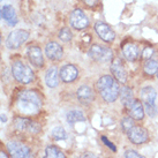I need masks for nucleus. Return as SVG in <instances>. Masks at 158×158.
I'll use <instances>...</instances> for the list:
<instances>
[{
	"label": "nucleus",
	"mask_w": 158,
	"mask_h": 158,
	"mask_svg": "<svg viewBox=\"0 0 158 158\" xmlns=\"http://www.w3.org/2000/svg\"><path fill=\"white\" fill-rule=\"evenodd\" d=\"M18 107L24 114H36L42 107V99L37 92L32 90H24L19 94Z\"/></svg>",
	"instance_id": "nucleus-1"
},
{
	"label": "nucleus",
	"mask_w": 158,
	"mask_h": 158,
	"mask_svg": "<svg viewBox=\"0 0 158 158\" xmlns=\"http://www.w3.org/2000/svg\"><path fill=\"white\" fill-rule=\"evenodd\" d=\"M97 90L99 92L102 98L107 103H113L120 95V88L115 80L110 76L105 75L102 76L97 82Z\"/></svg>",
	"instance_id": "nucleus-2"
},
{
	"label": "nucleus",
	"mask_w": 158,
	"mask_h": 158,
	"mask_svg": "<svg viewBox=\"0 0 158 158\" xmlns=\"http://www.w3.org/2000/svg\"><path fill=\"white\" fill-rule=\"evenodd\" d=\"M12 74L18 82L23 84H29L34 81V72L29 66L21 61H15L12 66Z\"/></svg>",
	"instance_id": "nucleus-3"
},
{
	"label": "nucleus",
	"mask_w": 158,
	"mask_h": 158,
	"mask_svg": "<svg viewBox=\"0 0 158 158\" xmlns=\"http://www.w3.org/2000/svg\"><path fill=\"white\" fill-rule=\"evenodd\" d=\"M156 90L152 87H144L141 90V98L143 102V106H144V111L148 113L150 117H155L157 109H156Z\"/></svg>",
	"instance_id": "nucleus-4"
},
{
	"label": "nucleus",
	"mask_w": 158,
	"mask_h": 158,
	"mask_svg": "<svg viewBox=\"0 0 158 158\" xmlns=\"http://www.w3.org/2000/svg\"><path fill=\"white\" fill-rule=\"evenodd\" d=\"M29 38V32L26 30H14L8 35L7 40H6V46L9 50H15L19 48L23 43H26L27 40Z\"/></svg>",
	"instance_id": "nucleus-5"
},
{
	"label": "nucleus",
	"mask_w": 158,
	"mask_h": 158,
	"mask_svg": "<svg viewBox=\"0 0 158 158\" xmlns=\"http://www.w3.org/2000/svg\"><path fill=\"white\" fill-rule=\"evenodd\" d=\"M89 56L92 58L94 60L98 62H107L112 59L113 52L112 50L105 46H101V45H94L89 50Z\"/></svg>",
	"instance_id": "nucleus-6"
},
{
	"label": "nucleus",
	"mask_w": 158,
	"mask_h": 158,
	"mask_svg": "<svg viewBox=\"0 0 158 158\" xmlns=\"http://www.w3.org/2000/svg\"><path fill=\"white\" fill-rule=\"evenodd\" d=\"M7 149L10 155V158H29L30 149L18 141H12L7 144Z\"/></svg>",
	"instance_id": "nucleus-7"
},
{
	"label": "nucleus",
	"mask_w": 158,
	"mask_h": 158,
	"mask_svg": "<svg viewBox=\"0 0 158 158\" xmlns=\"http://www.w3.org/2000/svg\"><path fill=\"white\" fill-rule=\"evenodd\" d=\"M70 24L75 29L82 30V29L88 27L89 20L87 18V15L81 9H74L70 14Z\"/></svg>",
	"instance_id": "nucleus-8"
},
{
	"label": "nucleus",
	"mask_w": 158,
	"mask_h": 158,
	"mask_svg": "<svg viewBox=\"0 0 158 158\" xmlns=\"http://www.w3.org/2000/svg\"><path fill=\"white\" fill-rule=\"evenodd\" d=\"M127 134L129 141L133 142L134 144H142V143L147 142L149 139L147 129H144L143 127H135L134 126Z\"/></svg>",
	"instance_id": "nucleus-9"
},
{
	"label": "nucleus",
	"mask_w": 158,
	"mask_h": 158,
	"mask_svg": "<svg viewBox=\"0 0 158 158\" xmlns=\"http://www.w3.org/2000/svg\"><path fill=\"white\" fill-rule=\"evenodd\" d=\"M95 30H96L97 35L99 36V38L103 40L104 42H113L114 38H115V34L114 31L111 29L110 27L107 26L106 23L103 22H97L96 26H95Z\"/></svg>",
	"instance_id": "nucleus-10"
},
{
	"label": "nucleus",
	"mask_w": 158,
	"mask_h": 158,
	"mask_svg": "<svg viewBox=\"0 0 158 158\" xmlns=\"http://www.w3.org/2000/svg\"><path fill=\"white\" fill-rule=\"evenodd\" d=\"M28 59L35 67H42L44 65V59L42 54V50L36 45H31L27 50Z\"/></svg>",
	"instance_id": "nucleus-11"
},
{
	"label": "nucleus",
	"mask_w": 158,
	"mask_h": 158,
	"mask_svg": "<svg viewBox=\"0 0 158 158\" xmlns=\"http://www.w3.org/2000/svg\"><path fill=\"white\" fill-rule=\"evenodd\" d=\"M111 72L114 75V77L118 80V81H120L121 83L126 82V80H127V73H126V69H125L123 62H121V60L119 58H115L113 61H112Z\"/></svg>",
	"instance_id": "nucleus-12"
},
{
	"label": "nucleus",
	"mask_w": 158,
	"mask_h": 158,
	"mask_svg": "<svg viewBox=\"0 0 158 158\" xmlns=\"http://www.w3.org/2000/svg\"><path fill=\"white\" fill-rule=\"evenodd\" d=\"M129 117L134 120H142L144 118V107L143 104L137 99H133L132 103L127 106Z\"/></svg>",
	"instance_id": "nucleus-13"
},
{
	"label": "nucleus",
	"mask_w": 158,
	"mask_h": 158,
	"mask_svg": "<svg viewBox=\"0 0 158 158\" xmlns=\"http://www.w3.org/2000/svg\"><path fill=\"white\" fill-rule=\"evenodd\" d=\"M45 53H46L48 59H51L53 61H58L64 56V50H62V48L58 43L51 42V43H48L45 46Z\"/></svg>",
	"instance_id": "nucleus-14"
},
{
	"label": "nucleus",
	"mask_w": 158,
	"mask_h": 158,
	"mask_svg": "<svg viewBox=\"0 0 158 158\" xmlns=\"http://www.w3.org/2000/svg\"><path fill=\"white\" fill-rule=\"evenodd\" d=\"M77 75H79V70L75 66L73 65H65V66L62 67L61 69H60V77L64 82H66V83H69V82H73L76 77H77Z\"/></svg>",
	"instance_id": "nucleus-15"
},
{
	"label": "nucleus",
	"mask_w": 158,
	"mask_h": 158,
	"mask_svg": "<svg viewBox=\"0 0 158 158\" xmlns=\"http://www.w3.org/2000/svg\"><path fill=\"white\" fill-rule=\"evenodd\" d=\"M76 96L82 104H89L94 101V92H92L91 88L88 85H82L80 87L77 92H76Z\"/></svg>",
	"instance_id": "nucleus-16"
},
{
	"label": "nucleus",
	"mask_w": 158,
	"mask_h": 158,
	"mask_svg": "<svg viewBox=\"0 0 158 158\" xmlns=\"http://www.w3.org/2000/svg\"><path fill=\"white\" fill-rule=\"evenodd\" d=\"M59 72H58L57 67H51L48 68L45 75V82L46 85L50 88H56L59 84Z\"/></svg>",
	"instance_id": "nucleus-17"
},
{
	"label": "nucleus",
	"mask_w": 158,
	"mask_h": 158,
	"mask_svg": "<svg viewBox=\"0 0 158 158\" xmlns=\"http://www.w3.org/2000/svg\"><path fill=\"white\" fill-rule=\"evenodd\" d=\"M1 15L6 22L10 24V26H15L18 23V18H16V14H15V9L9 6V5H5L2 9H1Z\"/></svg>",
	"instance_id": "nucleus-18"
},
{
	"label": "nucleus",
	"mask_w": 158,
	"mask_h": 158,
	"mask_svg": "<svg viewBox=\"0 0 158 158\" xmlns=\"http://www.w3.org/2000/svg\"><path fill=\"white\" fill-rule=\"evenodd\" d=\"M123 57L129 61H134L139 58V48L135 44H126L123 48Z\"/></svg>",
	"instance_id": "nucleus-19"
},
{
	"label": "nucleus",
	"mask_w": 158,
	"mask_h": 158,
	"mask_svg": "<svg viewBox=\"0 0 158 158\" xmlns=\"http://www.w3.org/2000/svg\"><path fill=\"white\" fill-rule=\"evenodd\" d=\"M67 121L69 123H83L85 121L84 114L79 110H72L69 111L66 115Z\"/></svg>",
	"instance_id": "nucleus-20"
},
{
	"label": "nucleus",
	"mask_w": 158,
	"mask_h": 158,
	"mask_svg": "<svg viewBox=\"0 0 158 158\" xmlns=\"http://www.w3.org/2000/svg\"><path fill=\"white\" fill-rule=\"evenodd\" d=\"M120 99H121V103L123 105L127 107L133 101V91L131 88H127V87H123L120 91Z\"/></svg>",
	"instance_id": "nucleus-21"
},
{
	"label": "nucleus",
	"mask_w": 158,
	"mask_h": 158,
	"mask_svg": "<svg viewBox=\"0 0 158 158\" xmlns=\"http://www.w3.org/2000/svg\"><path fill=\"white\" fill-rule=\"evenodd\" d=\"M44 158H66V156L54 145H48L45 149Z\"/></svg>",
	"instance_id": "nucleus-22"
},
{
	"label": "nucleus",
	"mask_w": 158,
	"mask_h": 158,
	"mask_svg": "<svg viewBox=\"0 0 158 158\" xmlns=\"http://www.w3.org/2000/svg\"><path fill=\"white\" fill-rule=\"evenodd\" d=\"M31 120L27 118H15L14 120V127L16 128L18 131H21V132H27L28 131V127L30 125Z\"/></svg>",
	"instance_id": "nucleus-23"
},
{
	"label": "nucleus",
	"mask_w": 158,
	"mask_h": 158,
	"mask_svg": "<svg viewBox=\"0 0 158 158\" xmlns=\"http://www.w3.org/2000/svg\"><path fill=\"white\" fill-rule=\"evenodd\" d=\"M158 72V60L148 59L144 65V73L148 75H154Z\"/></svg>",
	"instance_id": "nucleus-24"
},
{
	"label": "nucleus",
	"mask_w": 158,
	"mask_h": 158,
	"mask_svg": "<svg viewBox=\"0 0 158 158\" xmlns=\"http://www.w3.org/2000/svg\"><path fill=\"white\" fill-rule=\"evenodd\" d=\"M52 137L57 141H62V140H66L67 134L64 128L58 126V127H54L52 129Z\"/></svg>",
	"instance_id": "nucleus-25"
},
{
	"label": "nucleus",
	"mask_w": 158,
	"mask_h": 158,
	"mask_svg": "<svg viewBox=\"0 0 158 158\" xmlns=\"http://www.w3.org/2000/svg\"><path fill=\"white\" fill-rule=\"evenodd\" d=\"M134 127V121H133V118H123L121 120V128L123 129V132L128 133L132 128Z\"/></svg>",
	"instance_id": "nucleus-26"
},
{
	"label": "nucleus",
	"mask_w": 158,
	"mask_h": 158,
	"mask_svg": "<svg viewBox=\"0 0 158 158\" xmlns=\"http://www.w3.org/2000/svg\"><path fill=\"white\" fill-rule=\"evenodd\" d=\"M72 37H73V35L68 28H62L61 30L59 31V38L62 42H69L72 40Z\"/></svg>",
	"instance_id": "nucleus-27"
},
{
	"label": "nucleus",
	"mask_w": 158,
	"mask_h": 158,
	"mask_svg": "<svg viewBox=\"0 0 158 158\" xmlns=\"http://www.w3.org/2000/svg\"><path fill=\"white\" fill-rule=\"evenodd\" d=\"M28 133H31V134H37V133L40 132V125L38 123H36V121H32L31 120L30 125H29V127H28Z\"/></svg>",
	"instance_id": "nucleus-28"
},
{
	"label": "nucleus",
	"mask_w": 158,
	"mask_h": 158,
	"mask_svg": "<svg viewBox=\"0 0 158 158\" xmlns=\"http://www.w3.org/2000/svg\"><path fill=\"white\" fill-rule=\"evenodd\" d=\"M125 158H145L142 155H140L139 152H136L134 150H127L125 154Z\"/></svg>",
	"instance_id": "nucleus-29"
},
{
	"label": "nucleus",
	"mask_w": 158,
	"mask_h": 158,
	"mask_svg": "<svg viewBox=\"0 0 158 158\" xmlns=\"http://www.w3.org/2000/svg\"><path fill=\"white\" fill-rule=\"evenodd\" d=\"M152 54H154V48H145L143 50V53H142V56H143L144 59H150Z\"/></svg>",
	"instance_id": "nucleus-30"
},
{
	"label": "nucleus",
	"mask_w": 158,
	"mask_h": 158,
	"mask_svg": "<svg viewBox=\"0 0 158 158\" xmlns=\"http://www.w3.org/2000/svg\"><path fill=\"white\" fill-rule=\"evenodd\" d=\"M101 139H102V141H103V142H104V143H105V144L107 145L111 150H113V151H115V150H117V149H115V145H114L113 143H111L110 141L107 140V137H106V136H102Z\"/></svg>",
	"instance_id": "nucleus-31"
},
{
	"label": "nucleus",
	"mask_w": 158,
	"mask_h": 158,
	"mask_svg": "<svg viewBox=\"0 0 158 158\" xmlns=\"http://www.w3.org/2000/svg\"><path fill=\"white\" fill-rule=\"evenodd\" d=\"M79 158H97V157L94 154H91V152H85L82 156H80Z\"/></svg>",
	"instance_id": "nucleus-32"
},
{
	"label": "nucleus",
	"mask_w": 158,
	"mask_h": 158,
	"mask_svg": "<svg viewBox=\"0 0 158 158\" xmlns=\"http://www.w3.org/2000/svg\"><path fill=\"white\" fill-rule=\"evenodd\" d=\"M84 4H87L88 6H94L96 4V0H82Z\"/></svg>",
	"instance_id": "nucleus-33"
},
{
	"label": "nucleus",
	"mask_w": 158,
	"mask_h": 158,
	"mask_svg": "<svg viewBox=\"0 0 158 158\" xmlns=\"http://www.w3.org/2000/svg\"><path fill=\"white\" fill-rule=\"evenodd\" d=\"M0 158H8V156L4 151H0Z\"/></svg>",
	"instance_id": "nucleus-34"
},
{
	"label": "nucleus",
	"mask_w": 158,
	"mask_h": 158,
	"mask_svg": "<svg viewBox=\"0 0 158 158\" xmlns=\"http://www.w3.org/2000/svg\"><path fill=\"white\" fill-rule=\"evenodd\" d=\"M0 120H1L2 123H6V121H7V118H6V115H4V114H2V115H0Z\"/></svg>",
	"instance_id": "nucleus-35"
},
{
	"label": "nucleus",
	"mask_w": 158,
	"mask_h": 158,
	"mask_svg": "<svg viewBox=\"0 0 158 158\" xmlns=\"http://www.w3.org/2000/svg\"><path fill=\"white\" fill-rule=\"evenodd\" d=\"M1 16H2V15H1V8H0V19H1Z\"/></svg>",
	"instance_id": "nucleus-36"
},
{
	"label": "nucleus",
	"mask_w": 158,
	"mask_h": 158,
	"mask_svg": "<svg viewBox=\"0 0 158 158\" xmlns=\"http://www.w3.org/2000/svg\"><path fill=\"white\" fill-rule=\"evenodd\" d=\"M0 44H1V35H0Z\"/></svg>",
	"instance_id": "nucleus-37"
},
{
	"label": "nucleus",
	"mask_w": 158,
	"mask_h": 158,
	"mask_svg": "<svg viewBox=\"0 0 158 158\" xmlns=\"http://www.w3.org/2000/svg\"><path fill=\"white\" fill-rule=\"evenodd\" d=\"M156 75H157V77H158V72H157V73H156Z\"/></svg>",
	"instance_id": "nucleus-38"
}]
</instances>
